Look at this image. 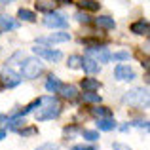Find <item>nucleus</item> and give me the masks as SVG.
Segmentation results:
<instances>
[{"mask_svg": "<svg viewBox=\"0 0 150 150\" xmlns=\"http://www.w3.org/2000/svg\"><path fill=\"white\" fill-rule=\"evenodd\" d=\"M40 103L46 105V106H44V108L38 106V112H36V120L38 122L53 120V118H57L59 114H61V105H59L53 97H44V99H40Z\"/></svg>", "mask_w": 150, "mask_h": 150, "instance_id": "nucleus-1", "label": "nucleus"}, {"mask_svg": "<svg viewBox=\"0 0 150 150\" xmlns=\"http://www.w3.org/2000/svg\"><path fill=\"white\" fill-rule=\"evenodd\" d=\"M42 70H44V65H42L40 59H36V57L27 59V61L23 63V67H21L23 78H29V80H33V78H38V76L42 74Z\"/></svg>", "mask_w": 150, "mask_h": 150, "instance_id": "nucleus-2", "label": "nucleus"}, {"mask_svg": "<svg viewBox=\"0 0 150 150\" xmlns=\"http://www.w3.org/2000/svg\"><path fill=\"white\" fill-rule=\"evenodd\" d=\"M44 23L50 27V29H65L67 27V19L63 13L59 11H48L44 17Z\"/></svg>", "mask_w": 150, "mask_h": 150, "instance_id": "nucleus-3", "label": "nucleus"}, {"mask_svg": "<svg viewBox=\"0 0 150 150\" xmlns=\"http://www.w3.org/2000/svg\"><path fill=\"white\" fill-rule=\"evenodd\" d=\"M114 76L120 82H129V80H135V70L129 65H118L114 69Z\"/></svg>", "mask_w": 150, "mask_h": 150, "instance_id": "nucleus-4", "label": "nucleus"}, {"mask_svg": "<svg viewBox=\"0 0 150 150\" xmlns=\"http://www.w3.org/2000/svg\"><path fill=\"white\" fill-rule=\"evenodd\" d=\"M124 101L125 103H131V105H135V103H146L148 101V91H146V89H139V88L131 89V91L125 93Z\"/></svg>", "mask_w": 150, "mask_h": 150, "instance_id": "nucleus-5", "label": "nucleus"}, {"mask_svg": "<svg viewBox=\"0 0 150 150\" xmlns=\"http://www.w3.org/2000/svg\"><path fill=\"white\" fill-rule=\"evenodd\" d=\"M34 53L38 55V57H44V59H48V61H61L63 59V53L61 51H57V50H50V48H34Z\"/></svg>", "mask_w": 150, "mask_h": 150, "instance_id": "nucleus-6", "label": "nucleus"}, {"mask_svg": "<svg viewBox=\"0 0 150 150\" xmlns=\"http://www.w3.org/2000/svg\"><path fill=\"white\" fill-rule=\"evenodd\" d=\"M0 80H2L4 86H8V88H15V86H19L21 78H19L13 70H4V72L0 74Z\"/></svg>", "mask_w": 150, "mask_h": 150, "instance_id": "nucleus-7", "label": "nucleus"}, {"mask_svg": "<svg viewBox=\"0 0 150 150\" xmlns=\"http://www.w3.org/2000/svg\"><path fill=\"white\" fill-rule=\"evenodd\" d=\"M70 40V34L69 33H55L51 36H46V38H38L40 44H57V42H69Z\"/></svg>", "mask_w": 150, "mask_h": 150, "instance_id": "nucleus-8", "label": "nucleus"}, {"mask_svg": "<svg viewBox=\"0 0 150 150\" xmlns=\"http://www.w3.org/2000/svg\"><path fill=\"white\" fill-rule=\"evenodd\" d=\"M89 57H93L97 63H108L110 61V53L106 51L105 48H91L89 50Z\"/></svg>", "mask_w": 150, "mask_h": 150, "instance_id": "nucleus-9", "label": "nucleus"}, {"mask_svg": "<svg viewBox=\"0 0 150 150\" xmlns=\"http://www.w3.org/2000/svg\"><path fill=\"white\" fill-rule=\"evenodd\" d=\"M80 67H84V70H86V72H89V74H97V72L101 70L99 63H97L93 57H84V59H82V65H80Z\"/></svg>", "mask_w": 150, "mask_h": 150, "instance_id": "nucleus-10", "label": "nucleus"}, {"mask_svg": "<svg viewBox=\"0 0 150 150\" xmlns=\"http://www.w3.org/2000/svg\"><path fill=\"white\" fill-rule=\"evenodd\" d=\"M19 23L15 21L13 17H10V15H0V29L2 30H13L17 29Z\"/></svg>", "mask_w": 150, "mask_h": 150, "instance_id": "nucleus-11", "label": "nucleus"}, {"mask_svg": "<svg viewBox=\"0 0 150 150\" xmlns=\"http://www.w3.org/2000/svg\"><path fill=\"white\" fill-rule=\"evenodd\" d=\"M95 25L97 27H101V29H114L116 27V23H114V19L112 17H108V15H101V17H97L95 19Z\"/></svg>", "mask_w": 150, "mask_h": 150, "instance_id": "nucleus-12", "label": "nucleus"}, {"mask_svg": "<svg viewBox=\"0 0 150 150\" xmlns=\"http://www.w3.org/2000/svg\"><path fill=\"white\" fill-rule=\"evenodd\" d=\"M57 93H61V97H65V99H76L78 95V89L74 88V86H61V89H59Z\"/></svg>", "mask_w": 150, "mask_h": 150, "instance_id": "nucleus-13", "label": "nucleus"}, {"mask_svg": "<svg viewBox=\"0 0 150 150\" xmlns=\"http://www.w3.org/2000/svg\"><path fill=\"white\" fill-rule=\"evenodd\" d=\"M61 80H59L57 76H50L48 78V82H46V89H48L50 93H57L59 89H61Z\"/></svg>", "mask_w": 150, "mask_h": 150, "instance_id": "nucleus-14", "label": "nucleus"}, {"mask_svg": "<svg viewBox=\"0 0 150 150\" xmlns=\"http://www.w3.org/2000/svg\"><path fill=\"white\" fill-rule=\"evenodd\" d=\"M82 88H84V91H97L99 89V82L95 78H84L82 80Z\"/></svg>", "mask_w": 150, "mask_h": 150, "instance_id": "nucleus-15", "label": "nucleus"}, {"mask_svg": "<svg viewBox=\"0 0 150 150\" xmlns=\"http://www.w3.org/2000/svg\"><path fill=\"white\" fill-rule=\"evenodd\" d=\"M131 33H135V34H148V23L146 21H135L131 25Z\"/></svg>", "mask_w": 150, "mask_h": 150, "instance_id": "nucleus-16", "label": "nucleus"}, {"mask_svg": "<svg viewBox=\"0 0 150 150\" xmlns=\"http://www.w3.org/2000/svg\"><path fill=\"white\" fill-rule=\"evenodd\" d=\"M97 127H99L101 131H110V129L116 127V124H114V120H110V118H99Z\"/></svg>", "mask_w": 150, "mask_h": 150, "instance_id": "nucleus-17", "label": "nucleus"}, {"mask_svg": "<svg viewBox=\"0 0 150 150\" xmlns=\"http://www.w3.org/2000/svg\"><path fill=\"white\" fill-rule=\"evenodd\" d=\"M21 125H25V116H17V118L8 120V127L10 129H19Z\"/></svg>", "mask_w": 150, "mask_h": 150, "instance_id": "nucleus-18", "label": "nucleus"}, {"mask_svg": "<svg viewBox=\"0 0 150 150\" xmlns=\"http://www.w3.org/2000/svg\"><path fill=\"white\" fill-rule=\"evenodd\" d=\"M19 19H23V21H29V23H33L34 19H36V15H34V11H30V10H19Z\"/></svg>", "mask_w": 150, "mask_h": 150, "instance_id": "nucleus-19", "label": "nucleus"}, {"mask_svg": "<svg viewBox=\"0 0 150 150\" xmlns=\"http://www.w3.org/2000/svg\"><path fill=\"white\" fill-rule=\"evenodd\" d=\"M91 114L95 118H108L110 116V110L105 108V106H95V108H91Z\"/></svg>", "mask_w": 150, "mask_h": 150, "instance_id": "nucleus-20", "label": "nucleus"}, {"mask_svg": "<svg viewBox=\"0 0 150 150\" xmlns=\"http://www.w3.org/2000/svg\"><path fill=\"white\" fill-rule=\"evenodd\" d=\"M80 8H82V10L95 11V10H99V2H93V0H82V2H80Z\"/></svg>", "mask_w": 150, "mask_h": 150, "instance_id": "nucleus-21", "label": "nucleus"}, {"mask_svg": "<svg viewBox=\"0 0 150 150\" xmlns=\"http://www.w3.org/2000/svg\"><path fill=\"white\" fill-rule=\"evenodd\" d=\"M82 101L84 103H101V97L93 91H86L84 95H82Z\"/></svg>", "mask_w": 150, "mask_h": 150, "instance_id": "nucleus-22", "label": "nucleus"}, {"mask_svg": "<svg viewBox=\"0 0 150 150\" xmlns=\"http://www.w3.org/2000/svg\"><path fill=\"white\" fill-rule=\"evenodd\" d=\"M82 135H84V139L91 141V143L99 139V133H97V131H91V129H86V131H82Z\"/></svg>", "mask_w": 150, "mask_h": 150, "instance_id": "nucleus-23", "label": "nucleus"}, {"mask_svg": "<svg viewBox=\"0 0 150 150\" xmlns=\"http://www.w3.org/2000/svg\"><path fill=\"white\" fill-rule=\"evenodd\" d=\"M110 59H114V61H127L129 53H127V51H116L114 55H110Z\"/></svg>", "mask_w": 150, "mask_h": 150, "instance_id": "nucleus-24", "label": "nucleus"}, {"mask_svg": "<svg viewBox=\"0 0 150 150\" xmlns=\"http://www.w3.org/2000/svg\"><path fill=\"white\" fill-rule=\"evenodd\" d=\"M80 65H82V59L78 57V55H70L69 57V67L70 69H78Z\"/></svg>", "mask_w": 150, "mask_h": 150, "instance_id": "nucleus-25", "label": "nucleus"}, {"mask_svg": "<svg viewBox=\"0 0 150 150\" xmlns=\"http://www.w3.org/2000/svg\"><path fill=\"white\" fill-rule=\"evenodd\" d=\"M76 19H78V23H89L91 19H89V15L86 13V11H78L76 13Z\"/></svg>", "mask_w": 150, "mask_h": 150, "instance_id": "nucleus-26", "label": "nucleus"}, {"mask_svg": "<svg viewBox=\"0 0 150 150\" xmlns=\"http://www.w3.org/2000/svg\"><path fill=\"white\" fill-rule=\"evenodd\" d=\"M36 150H59V146L53 144V143H46V144H42V146H38Z\"/></svg>", "mask_w": 150, "mask_h": 150, "instance_id": "nucleus-27", "label": "nucleus"}, {"mask_svg": "<svg viewBox=\"0 0 150 150\" xmlns=\"http://www.w3.org/2000/svg\"><path fill=\"white\" fill-rule=\"evenodd\" d=\"M133 125H135V127H144V129H148V122H146V120H137V122H133Z\"/></svg>", "mask_w": 150, "mask_h": 150, "instance_id": "nucleus-28", "label": "nucleus"}, {"mask_svg": "<svg viewBox=\"0 0 150 150\" xmlns=\"http://www.w3.org/2000/svg\"><path fill=\"white\" fill-rule=\"evenodd\" d=\"M34 133H36V129H34V127H29V129H21V135H23V137H27V135H34Z\"/></svg>", "mask_w": 150, "mask_h": 150, "instance_id": "nucleus-29", "label": "nucleus"}, {"mask_svg": "<svg viewBox=\"0 0 150 150\" xmlns=\"http://www.w3.org/2000/svg\"><path fill=\"white\" fill-rule=\"evenodd\" d=\"M112 146H114V150H131L129 146H125V144H122V143H114Z\"/></svg>", "mask_w": 150, "mask_h": 150, "instance_id": "nucleus-30", "label": "nucleus"}, {"mask_svg": "<svg viewBox=\"0 0 150 150\" xmlns=\"http://www.w3.org/2000/svg\"><path fill=\"white\" fill-rule=\"evenodd\" d=\"M72 150H95L93 146H84V144H78V146H74Z\"/></svg>", "mask_w": 150, "mask_h": 150, "instance_id": "nucleus-31", "label": "nucleus"}, {"mask_svg": "<svg viewBox=\"0 0 150 150\" xmlns=\"http://www.w3.org/2000/svg\"><path fill=\"white\" fill-rule=\"evenodd\" d=\"M4 137H6V131H2V129H0V141H2Z\"/></svg>", "mask_w": 150, "mask_h": 150, "instance_id": "nucleus-32", "label": "nucleus"}, {"mask_svg": "<svg viewBox=\"0 0 150 150\" xmlns=\"http://www.w3.org/2000/svg\"><path fill=\"white\" fill-rule=\"evenodd\" d=\"M53 2H59V4H67L69 0H53Z\"/></svg>", "mask_w": 150, "mask_h": 150, "instance_id": "nucleus-33", "label": "nucleus"}, {"mask_svg": "<svg viewBox=\"0 0 150 150\" xmlns=\"http://www.w3.org/2000/svg\"><path fill=\"white\" fill-rule=\"evenodd\" d=\"M0 2H2V4H10L11 0H0Z\"/></svg>", "mask_w": 150, "mask_h": 150, "instance_id": "nucleus-34", "label": "nucleus"}]
</instances>
